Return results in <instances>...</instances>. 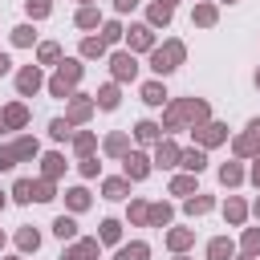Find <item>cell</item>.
I'll list each match as a JSON object with an SVG mask.
<instances>
[{"mask_svg":"<svg viewBox=\"0 0 260 260\" xmlns=\"http://www.w3.org/2000/svg\"><path fill=\"white\" fill-rule=\"evenodd\" d=\"M150 61H154V69H158V73H167V69H175V65L183 61V45H179V41H171L167 49H154V57H150Z\"/></svg>","mask_w":260,"mask_h":260,"instance_id":"6da1fadb","label":"cell"},{"mask_svg":"<svg viewBox=\"0 0 260 260\" xmlns=\"http://www.w3.org/2000/svg\"><path fill=\"white\" fill-rule=\"evenodd\" d=\"M28 154H37V142L32 138H20V142H12V146L0 150V167H12L16 158H28Z\"/></svg>","mask_w":260,"mask_h":260,"instance_id":"7a4b0ae2","label":"cell"},{"mask_svg":"<svg viewBox=\"0 0 260 260\" xmlns=\"http://www.w3.org/2000/svg\"><path fill=\"white\" fill-rule=\"evenodd\" d=\"M77 77H81V65H77V61H65V65H61V73L53 77V93H65Z\"/></svg>","mask_w":260,"mask_h":260,"instance_id":"3957f363","label":"cell"},{"mask_svg":"<svg viewBox=\"0 0 260 260\" xmlns=\"http://www.w3.org/2000/svg\"><path fill=\"white\" fill-rule=\"evenodd\" d=\"M114 77H122V81L134 77V57H130V53H118V57H114Z\"/></svg>","mask_w":260,"mask_h":260,"instance_id":"277c9868","label":"cell"},{"mask_svg":"<svg viewBox=\"0 0 260 260\" xmlns=\"http://www.w3.org/2000/svg\"><path fill=\"white\" fill-rule=\"evenodd\" d=\"M150 41H154V37H150V28H146V24L130 28V45H134V49H150Z\"/></svg>","mask_w":260,"mask_h":260,"instance_id":"5b68a950","label":"cell"},{"mask_svg":"<svg viewBox=\"0 0 260 260\" xmlns=\"http://www.w3.org/2000/svg\"><path fill=\"white\" fill-rule=\"evenodd\" d=\"M16 85H20V93H32V89L41 85V73H37V69H24V73L16 77Z\"/></svg>","mask_w":260,"mask_h":260,"instance_id":"8992f818","label":"cell"},{"mask_svg":"<svg viewBox=\"0 0 260 260\" xmlns=\"http://www.w3.org/2000/svg\"><path fill=\"white\" fill-rule=\"evenodd\" d=\"M126 175H130V179H142V175H146V158H142V154H130V158H126Z\"/></svg>","mask_w":260,"mask_h":260,"instance_id":"52a82bcc","label":"cell"},{"mask_svg":"<svg viewBox=\"0 0 260 260\" xmlns=\"http://www.w3.org/2000/svg\"><path fill=\"white\" fill-rule=\"evenodd\" d=\"M203 162H207L203 150H187V154H183V167H187V171H203Z\"/></svg>","mask_w":260,"mask_h":260,"instance_id":"ba28073f","label":"cell"},{"mask_svg":"<svg viewBox=\"0 0 260 260\" xmlns=\"http://www.w3.org/2000/svg\"><path fill=\"white\" fill-rule=\"evenodd\" d=\"M248 130H252V134H244V138H240V142H236V146H240V150H252V146H256V142H260V122H252V126H248Z\"/></svg>","mask_w":260,"mask_h":260,"instance_id":"9c48e42d","label":"cell"},{"mask_svg":"<svg viewBox=\"0 0 260 260\" xmlns=\"http://www.w3.org/2000/svg\"><path fill=\"white\" fill-rule=\"evenodd\" d=\"M142 98H146L150 106H162V98H167V93H162V85H154V81H150V85L142 89Z\"/></svg>","mask_w":260,"mask_h":260,"instance_id":"30bf717a","label":"cell"},{"mask_svg":"<svg viewBox=\"0 0 260 260\" xmlns=\"http://www.w3.org/2000/svg\"><path fill=\"white\" fill-rule=\"evenodd\" d=\"M232 256V244L228 240H211V260H228Z\"/></svg>","mask_w":260,"mask_h":260,"instance_id":"8fae6325","label":"cell"},{"mask_svg":"<svg viewBox=\"0 0 260 260\" xmlns=\"http://www.w3.org/2000/svg\"><path fill=\"white\" fill-rule=\"evenodd\" d=\"M118 260H146V248H142V244H130V248L118 252Z\"/></svg>","mask_w":260,"mask_h":260,"instance_id":"7c38bea8","label":"cell"},{"mask_svg":"<svg viewBox=\"0 0 260 260\" xmlns=\"http://www.w3.org/2000/svg\"><path fill=\"white\" fill-rule=\"evenodd\" d=\"M24 122V106H12V110H4V126H20Z\"/></svg>","mask_w":260,"mask_h":260,"instance_id":"4fadbf2b","label":"cell"},{"mask_svg":"<svg viewBox=\"0 0 260 260\" xmlns=\"http://www.w3.org/2000/svg\"><path fill=\"white\" fill-rule=\"evenodd\" d=\"M175 158H179V150H175L171 142H162V146H158V162H162V167H171Z\"/></svg>","mask_w":260,"mask_h":260,"instance_id":"5bb4252c","label":"cell"},{"mask_svg":"<svg viewBox=\"0 0 260 260\" xmlns=\"http://www.w3.org/2000/svg\"><path fill=\"white\" fill-rule=\"evenodd\" d=\"M138 138H142V142H154V138H158V126H154V122H142V126H138Z\"/></svg>","mask_w":260,"mask_h":260,"instance_id":"9a60e30c","label":"cell"},{"mask_svg":"<svg viewBox=\"0 0 260 260\" xmlns=\"http://www.w3.org/2000/svg\"><path fill=\"white\" fill-rule=\"evenodd\" d=\"M199 138H203V142H219V138H223V126H203Z\"/></svg>","mask_w":260,"mask_h":260,"instance_id":"2e32d148","label":"cell"},{"mask_svg":"<svg viewBox=\"0 0 260 260\" xmlns=\"http://www.w3.org/2000/svg\"><path fill=\"white\" fill-rule=\"evenodd\" d=\"M106 195H110V199H122V195H126V183H122V179H110V183H106Z\"/></svg>","mask_w":260,"mask_h":260,"instance_id":"e0dca14e","label":"cell"},{"mask_svg":"<svg viewBox=\"0 0 260 260\" xmlns=\"http://www.w3.org/2000/svg\"><path fill=\"white\" fill-rule=\"evenodd\" d=\"M16 199H20V203L37 199V195H32V183H28V179H20V183H16Z\"/></svg>","mask_w":260,"mask_h":260,"instance_id":"ac0fdd59","label":"cell"},{"mask_svg":"<svg viewBox=\"0 0 260 260\" xmlns=\"http://www.w3.org/2000/svg\"><path fill=\"white\" fill-rule=\"evenodd\" d=\"M167 16H171V4H154V8H150V20H154V24H162Z\"/></svg>","mask_w":260,"mask_h":260,"instance_id":"d6986e66","label":"cell"},{"mask_svg":"<svg viewBox=\"0 0 260 260\" xmlns=\"http://www.w3.org/2000/svg\"><path fill=\"white\" fill-rule=\"evenodd\" d=\"M98 102H102L106 110H114V106H118V89H114V85H110V89H102V98H98Z\"/></svg>","mask_w":260,"mask_h":260,"instance_id":"ffe728a7","label":"cell"},{"mask_svg":"<svg viewBox=\"0 0 260 260\" xmlns=\"http://www.w3.org/2000/svg\"><path fill=\"white\" fill-rule=\"evenodd\" d=\"M53 228H57V236H61V240H69V236H73V219H65V215H61Z\"/></svg>","mask_w":260,"mask_h":260,"instance_id":"44dd1931","label":"cell"},{"mask_svg":"<svg viewBox=\"0 0 260 260\" xmlns=\"http://www.w3.org/2000/svg\"><path fill=\"white\" fill-rule=\"evenodd\" d=\"M195 20H199V24H211V20H215V8H211V4H203V8L195 12Z\"/></svg>","mask_w":260,"mask_h":260,"instance_id":"7402d4cb","label":"cell"},{"mask_svg":"<svg viewBox=\"0 0 260 260\" xmlns=\"http://www.w3.org/2000/svg\"><path fill=\"white\" fill-rule=\"evenodd\" d=\"M219 179H223V183H240V167H232V162H228V167L219 171Z\"/></svg>","mask_w":260,"mask_h":260,"instance_id":"603a6c76","label":"cell"},{"mask_svg":"<svg viewBox=\"0 0 260 260\" xmlns=\"http://www.w3.org/2000/svg\"><path fill=\"white\" fill-rule=\"evenodd\" d=\"M12 41H16V45H28V41H32V28H28V24H24V28H16V32H12Z\"/></svg>","mask_w":260,"mask_h":260,"instance_id":"cb8c5ba5","label":"cell"},{"mask_svg":"<svg viewBox=\"0 0 260 260\" xmlns=\"http://www.w3.org/2000/svg\"><path fill=\"white\" fill-rule=\"evenodd\" d=\"M102 240H118V223H114V219L102 223Z\"/></svg>","mask_w":260,"mask_h":260,"instance_id":"d4e9b609","label":"cell"},{"mask_svg":"<svg viewBox=\"0 0 260 260\" xmlns=\"http://www.w3.org/2000/svg\"><path fill=\"white\" fill-rule=\"evenodd\" d=\"M28 12H32V16H45V12H49V0H28Z\"/></svg>","mask_w":260,"mask_h":260,"instance_id":"484cf974","label":"cell"},{"mask_svg":"<svg viewBox=\"0 0 260 260\" xmlns=\"http://www.w3.org/2000/svg\"><path fill=\"white\" fill-rule=\"evenodd\" d=\"M77 24H85V28H89V24H98V12H93V8H85V12L77 16Z\"/></svg>","mask_w":260,"mask_h":260,"instance_id":"4316f807","label":"cell"},{"mask_svg":"<svg viewBox=\"0 0 260 260\" xmlns=\"http://www.w3.org/2000/svg\"><path fill=\"white\" fill-rule=\"evenodd\" d=\"M106 146H110V150H114V154H122V150H126V138H122V134H114V138H110V142H106Z\"/></svg>","mask_w":260,"mask_h":260,"instance_id":"83f0119b","label":"cell"},{"mask_svg":"<svg viewBox=\"0 0 260 260\" xmlns=\"http://www.w3.org/2000/svg\"><path fill=\"white\" fill-rule=\"evenodd\" d=\"M57 171H61V158L49 154V158H45V175H57Z\"/></svg>","mask_w":260,"mask_h":260,"instance_id":"f1b7e54d","label":"cell"},{"mask_svg":"<svg viewBox=\"0 0 260 260\" xmlns=\"http://www.w3.org/2000/svg\"><path fill=\"white\" fill-rule=\"evenodd\" d=\"M195 187V179H175V195H187Z\"/></svg>","mask_w":260,"mask_h":260,"instance_id":"f546056e","label":"cell"},{"mask_svg":"<svg viewBox=\"0 0 260 260\" xmlns=\"http://www.w3.org/2000/svg\"><path fill=\"white\" fill-rule=\"evenodd\" d=\"M32 195H37V199H53V187H49V183H37Z\"/></svg>","mask_w":260,"mask_h":260,"instance_id":"4dcf8cb0","label":"cell"},{"mask_svg":"<svg viewBox=\"0 0 260 260\" xmlns=\"http://www.w3.org/2000/svg\"><path fill=\"white\" fill-rule=\"evenodd\" d=\"M69 203H73V207H85L89 195H85V191H69Z\"/></svg>","mask_w":260,"mask_h":260,"instance_id":"1f68e13d","label":"cell"},{"mask_svg":"<svg viewBox=\"0 0 260 260\" xmlns=\"http://www.w3.org/2000/svg\"><path fill=\"white\" fill-rule=\"evenodd\" d=\"M150 219H154V223H167V219H171V207H154Z\"/></svg>","mask_w":260,"mask_h":260,"instance_id":"d6a6232c","label":"cell"},{"mask_svg":"<svg viewBox=\"0 0 260 260\" xmlns=\"http://www.w3.org/2000/svg\"><path fill=\"white\" fill-rule=\"evenodd\" d=\"M118 37H122V28H118V24H106V32H102V41H118Z\"/></svg>","mask_w":260,"mask_h":260,"instance_id":"836d02e7","label":"cell"},{"mask_svg":"<svg viewBox=\"0 0 260 260\" xmlns=\"http://www.w3.org/2000/svg\"><path fill=\"white\" fill-rule=\"evenodd\" d=\"M102 49H106V41H85V53H89V57H98Z\"/></svg>","mask_w":260,"mask_h":260,"instance_id":"e575fe53","label":"cell"},{"mask_svg":"<svg viewBox=\"0 0 260 260\" xmlns=\"http://www.w3.org/2000/svg\"><path fill=\"white\" fill-rule=\"evenodd\" d=\"M41 61H57V45H41Z\"/></svg>","mask_w":260,"mask_h":260,"instance_id":"d590c367","label":"cell"},{"mask_svg":"<svg viewBox=\"0 0 260 260\" xmlns=\"http://www.w3.org/2000/svg\"><path fill=\"white\" fill-rule=\"evenodd\" d=\"M85 114H89V102H73V118H77V122H81V118H85Z\"/></svg>","mask_w":260,"mask_h":260,"instance_id":"8d00e7d4","label":"cell"},{"mask_svg":"<svg viewBox=\"0 0 260 260\" xmlns=\"http://www.w3.org/2000/svg\"><path fill=\"white\" fill-rule=\"evenodd\" d=\"M20 248H37V232H20Z\"/></svg>","mask_w":260,"mask_h":260,"instance_id":"74e56055","label":"cell"},{"mask_svg":"<svg viewBox=\"0 0 260 260\" xmlns=\"http://www.w3.org/2000/svg\"><path fill=\"white\" fill-rule=\"evenodd\" d=\"M187 240H191L187 232H171V244H175V248H187Z\"/></svg>","mask_w":260,"mask_h":260,"instance_id":"f35d334b","label":"cell"},{"mask_svg":"<svg viewBox=\"0 0 260 260\" xmlns=\"http://www.w3.org/2000/svg\"><path fill=\"white\" fill-rule=\"evenodd\" d=\"M187 207H191V211H207V207H211V199H191Z\"/></svg>","mask_w":260,"mask_h":260,"instance_id":"ab89813d","label":"cell"},{"mask_svg":"<svg viewBox=\"0 0 260 260\" xmlns=\"http://www.w3.org/2000/svg\"><path fill=\"white\" fill-rule=\"evenodd\" d=\"M228 215H232V219H240V215H244V203H236V199H232V203H228Z\"/></svg>","mask_w":260,"mask_h":260,"instance_id":"60d3db41","label":"cell"},{"mask_svg":"<svg viewBox=\"0 0 260 260\" xmlns=\"http://www.w3.org/2000/svg\"><path fill=\"white\" fill-rule=\"evenodd\" d=\"M244 244H248V252H256V248H260V232H248V240H244Z\"/></svg>","mask_w":260,"mask_h":260,"instance_id":"b9f144b4","label":"cell"},{"mask_svg":"<svg viewBox=\"0 0 260 260\" xmlns=\"http://www.w3.org/2000/svg\"><path fill=\"white\" fill-rule=\"evenodd\" d=\"M134 4H138V0H118V8H134Z\"/></svg>","mask_w":260,"mask_h":260,"instance_id":"7bdbcfd3","label":"cell"},{"mask_svg":"<svg viewBox=\"0 0 260 260\" xmlns=\"http://www.w3.org/2000/svg\"><path fill=\"white\" fill-rule=\"evenodd\" d=\"M4 69H8V57H4V53H0V73H4Z\"/></svg>","mask_w":260,"mask_h":260,"instance_id":"ee69618b","label":"cell"},{"mask_svg":"<svg viewBox=\"0 0 260 260\" xmlns=\"http://www.w3.org/2000/svg\"><path fill=\"white\" fill-rule=\"evenodd\" d=\"M0 130H4V114H0Z\"/></svg>","mask_w":260,"mask_h":260,"instance_id":"f6af8a7d","label":"cell"},{"mask_svg":"<svg viewBox=\"0 0 260 260\" xmlns=\"http://www.w3.org/2000/svg\"><path fill=\"white\" fill-rule=\"evenodd\" d=\"M256 211H260V203H256Z\"/></svg>","mask_w":260,"mask_h":260,"instance_id":"bcb514c9","label":"cell"},{"mask_svg":"<svg viewBox=\"0 0 260 260\" xmlns=\"http://www.w3.org/2000/svg\"><path fill=\"white\" fill-rule=\"evenodd\" d=\"M256 81H260V73H256Z\"/></svg>","mask_w":260,"mask_h":260,"instance_id":"7dc6e473","label":"cell"}]
</instances>
